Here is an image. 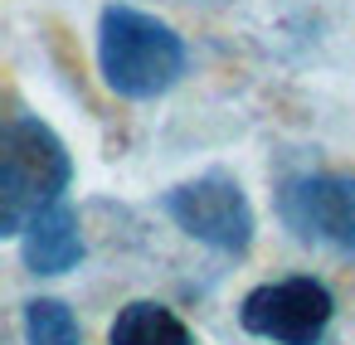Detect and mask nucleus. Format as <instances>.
I'll list each match as a JSON object with an SVG mask.
<instances>
[{
    "label": "nucleus",
    "mask_w": 355,
    "mask_h": 345,
    "mask_svg": "<svg viewBox=\"0 0 355 345\" xmlns=\"http://www.w3.org/2000/svg\"><path fill=\"white\" fill-rule=\"evenodd\" d=\"M98 69L112 93L156 98L185 73V44L156 15L112 6L103 10V25H98Z\"/></svg>",
    "instance_id": "1"
},
{
    "label": "nucleus",
    "mask_w": 355,
    "mask_h": 345,
    "mask_svg": "<svg viewBox=\"0 0 355 345\" xmlns=\"http://www.w3.org/2000/svg\"><path fill=\"white\" fill-rule=\"evenodd\" d=\"M69 175L73 166L64 141L44 122L15 117L6 127V151H0V233H25L40 214H49Z\"/></svg>",
    "instance_id": "2"
},
{
    "label": "nucleus",
    "mask_w": 355,
    "mask_h": 345,
    "mask_svg": "<svg viewBox=\"0 0 355 345\" xmlns=\"http://www.w3.org/2000/svg\"><path fill=\"white\" fill-rule=\"evenodd\" d=\"M243 326L272 345H316L331 326V292L311 277H282L243 297Z\"/></svg>",
    "instance_id": "3"
},
{
    "label": "nucleus",
    "mask_w": 355,
    "mask_h": 345,
    "mask_svg": "<svg viewBox=\"0 0 355 345\" xmlns=\"http://www.w3.org/2000/svg\"><path fill=\"white\" fill-rule=\"evenodd\" d=\"M166 214L190 238H200L209 248H224V253H243L248 238H253V209H248L243 190L224 175H205V180H190V185L171 190Z\"/></svg>",
    "instance_id": "4"
},
{
    "label": "nucleus",
    "mask_w": 355,
    "mask_h": 345,
    "mask_svg": "<svg viewBox=\"0 0 355 345\" xmlns=\"http://www.w3.org/2000/svg\"><path fill=\"white\" fill-rule=\"evenodd\" d=\"M282 219L297 238L355 253V175H311L282 190Z\"/></svg>",
    "instance_id": "5"
},
{
    "label": "nucleus",
    "mask_w": 355,
    "mask_h": 345,
    "mask_svg": "<svg viewBox=\"0 0 355 345\" xmlns=\"http://www.w3.org/2000/svg\"><path fill=\"white\" fill-rule=\"evenodd\" d=\"M25 263L35 272H69L78 258H83V238H78V219L73 209L54 204L49 214H40L25 233Z\"/></svg>",
    "instance_id": "6"
},
{
    "label": "nucleus",
    "mask_w": 355,
    "mask_h": 345,
    "mask_svg": "<svg viewBox=\"0 0 355 345\" xmlns=\"http://www.w3.org/2000/svg\"><path fill=\"white\" fill-rule=\"evenodd\" d=\"M112 345H195V335L185 330V321L156 301H132L122 306V316L112 321Z\"/></svg>",
    "instance_id": "7"
},
{
    "label": "nucleus",
    "mask_w": 355,
    "mask_h": 345,
    "mask_svg": "<svg viewBox=\"0 0 355 345\" xmlns=\"http://www.w3.org/2000/svg\"><path fill=\"white\" fill-rule=\"evenodd\" d=\"M25 335H30V345H83L78 321L64 301H30L25 306Z\"/></svg>",
    "instance_id": "8"
}]
</instances>
